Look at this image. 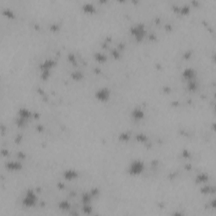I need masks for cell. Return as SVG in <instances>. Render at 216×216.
Here are the masks:
<instances>
[{"label":"cell","instance_id":"6da1fadb","mask_svg":"<svg viewBox=\"0 0 216 216\" xmlns=\"http://www.w3.org/2000/svg\"><path fill=\"white\" fill-rule=\"evenodd\" d=\"M130 31H131L132 36L134 37L135 40L138 42L142 41L144 39L145 36H146V33H147L144 25L141 24V23L136 24L134 26L131 27Z\"/></svg>","mask_w":216,"mask_h":216},{"label":"cell","instance_id":"7a4b0ae2","mask_svg":"<svg viewBox=\"0 0 216 216\" xmlns=\"http://www.w3.org/2000/svg\"><path fill=\"white\" fill-rule=\"evenodd\" d=\"M144 170V161H139V160H135L130 164L128 167V174L133 176H139L141 173H143Z\"/></svg>","mask_w":216,"mask_h":216},{"label":"cell","instance_id":"3957f363","mask_svg":"<svg viewBox=\"0 0 216 216\" xmlns=\"http://www.w3.org/2000/svg\"><path fill=\"white\" fill-rule=\"evenodd\" d=\"M37 202V196L35 192L31 189H29L26 192L24 198L22 200V204L26 208H31L36 205Z\"/></svg>","mask_w":216,"mask_h":216},{"label":"cell","instance_id":"277c9868","mask_svg":"<svg viewBox=\"0 0 216 216\" xmlns=\"http://www.w3.org/2000/svg\"><path fill=\"white\" fill-rule=\"evenodd\" d=\"M95 98L101 102H106L110 99L111 96V90L107 88V87H103V88H100L95 94Z\"/></svg>","mask_w":216,"mask_h":216},{"label":"cell","instance_id":"5b68a950","mask_svg":"<svg viewBox=\"0 0 216 216\" xmlns=\"http://www.w3.org/2000/svg\"><path fill=\"white\" fill-rule=\"evenodd\" d=\"M182 74V77L184 78V80H186L188 82V81L194 80L196 79L197 72L192 68H187L183 70Z\"/></svg>","mask_w":216,"mask_h":216},{"label":"cell","instance_id":"8992f818","mask_svg":"<svg viewBox=\"0 0 216 216\" xmlns=\"http://www.w3.org/2000/svg\"><path fill=\"white\" fill-rule=\"evenodd\" d=\"M55 64L56 62L53 59H47L40 65V69L41 71H51Z\"/></svg>","mask_w":216,"mask_h":216},{"label":"cell","instance_id":"52a82bcc","mask_svg":"<svg viewBox=\"0 0 216 216\" xmlns=\"http://www.w3.org/2000/svg\"><path fill=\"white\" fill-rule=\"evenodd\" d=\"M131 116H132L133 119H134L136 121H140V120L144 119V111L139 107L134 108V110L131 112Z\"/></svg>","mask_w":216,"mask_h":216},{"label":"cell","instance_id":"ba28073f","mask_svg":"<svg viewBox=\"0 0 216 216\" xmlns=\"http://www.w3.org/2000/svg\"><path fill=\"white\" fill-rule=\"evenodd\" d=\"M79 174L76 171L74 170H66L63 173V177L65 180H68V181H72L74 179H76L78 177Z\"/></svg>","mask_w":216,"mask_h":216},{"label":"cell","instance_id":"9c48e42d","mask_svg":"<svg viewBox=\"0 0 216 216\" xmlns=\"http://www.w3.org/2000/svg\"><path fill=\"white\" fill-rule=\"evenodd\" d=\"M31 115H32V113L27 108H20L18 111V117L23 118L27 121L30 118Z\"/></svg>","mask_w":216,"mask_h":216},{"label":"cell","instance_id":"30bf717a","mask_svg":"<svg viewBox=\"0 0 216 216\" xmlns=\"http://www.w3.org/2000/svg\"><path fill=\"white\" fill-rule=\"evenodd\" d=\"M6 168L9 171H19L22 168V165L19 162L10 161L6 164Z\"/></svg>","mask_w":216,"mask_h":216},{"label":"cell","instance_id":"8fae6325","mask_svg":"<svg viewBox=\"0 0 216 216\" xmlns=\"http://www.w3.org/2000/svg\"><path fill=\"white\" fill-rule=\"evenodd\" d=\"M83 10L87 13V14H93L94 12H95V6L90 3H85L83 6H82Z\"/></svg>","mask_w":216,"mask_h":216},{"label":"cell","instance_id":"7c38bea8","mask_svg":"<svg viewBox=\"0 0 216 216\" xmlns=\"http://www.w3.org/2000/svg\"><path fill=\"white\" fill-rule=\"evenodd\" d=\"M93 194L91 192H85L83 197H82V201L84 203V204L85 203H90V202L92 201V198H93Z\"/></svg>","mask_w":216,"mask_h":216},{"label":"cell","instance_id":"4fadbf2b","mask_svg":"<svg viewBox=\"0 0 216 216\" xmlns=\"http://www.w3.org/2000/svg\"><path fill=\"white\" fill-rule=\"evenodd\" d=\"M208 180H209V176L205 173L198 174L197 176V178H196V181L198 182V183H203V182H206Z\"/></svg>","mask_w":216,"mask_h":216},{"label":"cell","instance_id":"5bb4252c","mask_svg":"<svg viewBox=\"0 0 216 216\" xmlns=\"http://www.w3.org/2000/svg\"><path fill=\"white\" fill-rule=\"evenodd\" d=\"M187 88L188 89V90L190 91H194L197 90L198 88V83L197 81L195 80H191L188 82V85H187Z\"/></svg>","mask_w":216,"mask_h":216},{"label":"cell","instance_id":"9a60e30c","mask_svg":"<svg viewBox=\"0 0 216 216\" xmlns=\"http://www.w3.org/2000/svg\"><path fill=\"white\" fill-rule=\"evenodd\" d=\"M71 76H72L73 80L79 81L83 79L84 74H83V73H81L80 71H75V72H73V73H72Z\"/></svg>","mask_w":216,"mask_h":216},{"label":"cell","instance_id":"2e32d148","mask_svg":"<svg viewBox=\"0 0 216 216\" xmlns=\"http://www.w3.org/2000/svg\"><path fill=\"white\" fill-rule=\"evenodd\" d=\"M71 205L68 201H62L59 203V208L63 210H68L70 209Z\"/></svg>","mask_w":216,"mask_h":216},{"label":"cell","instance_id":"e0dca14e","mask_svg":"<svg viewBox=\"0 0 216 216\" xmlns=\"http://www.w3.org/2000/svg\"><path fill=\"white\" fill-rule=\"evenodd\" d=\"M95 59H96L98 62H100V63H104V62H106L107 59V56L103 53H95Z\"/></svg>","mask_w":216,"mask_h":216},{"label":"cell","instance_id":"ac0fdd59","mask_svg":"<svg viewBox=\"0 0 216 216\" xmlns=\"http://www.w3.org/2000/svg\"><path fill=\"white\" fill-rule=\"evenodd\" d=\"M83 211L84 212V214H86V215H90V214L92 212V207L90 205V203H85V204H84V207H83Z\"/></svg>","mask_w":216,"mask_h":216},{"label":"cell","instance_id":"d6986e66","mask_svg":"<svg viewBox=\"0 0 216 216\" xmlns=\"http://www.w3.org/2000/svg\"><path fill=\"white\" fill-rule=\"evenodd\" d=\"M179 11L181 12L182 14H188V12L190 11V8H189L188 5H185V6L180 8Z\"/></svg>","mask_w":216,"mask_h":216},{"label":"cell","instance_id":"ffe728a7","mask_svg":"<svg viewBox=\"0 0 216 216\" xmlns=\"http://www.w3.org/2000/svg\"><path fill=\"white\" fill-rule=\"evenodd\" d=\"M147 139H148V138H147V136L144 134H138L137 135V140L138 141H139V142H145V141H147Z\"/></svg>","mask_w":216,"mask_h":216},{"label":"cell","instance_id":"44dd1931","mask_svg":"<svg viewBox=\"0 0 216 216\" xmlns=\"http://www.w3.org/2000/svg\"><path fill=\"white\" fill-rule=\"evenodd\" d=\"M130 136L128 134H122L120 135V139L122 140V141H128L129 139Z\"/></svg>","mask_w":216,"mask_h":216},{"label":"cell","instance_id":"7402d4cb","mask_svg":"<svg viewBox=\"0 0 216 216\" xmlns=\"http://www.w3.org/2000/svg\"><path fill=\"white\" fill-rule=\"evenodd\" d=\"M3 13H4L5 15L9 16V17H10V18H13V17H14V13H13V11H11L10 9H5Z\"/></svg>","mask_w":216,"mask_h":216},{"label":"cell","instance_id":"603a6c76","mask_svg":"<svg viewBox=\"0 0 216 216\" xmlns=\"http://www.w3.org/2000/svg\"><path fill=\"white\" fill-rule=\"evenodd\" d=\"M210 190H211V188L209 187V186H207V187L203 188L201 191H202L203 193H209V192H210Z\"/></svg>","mask_w":216,"mask_h":216},{"label":"cell","instance_id":"cb8c5ba5","mask_svg":"<svg viewBox=\"0 0 216 216\" xmlns=\"http://www.w3.org/2000/svg\"><path fill=\"white\" fill-rule=\"evenodd\" d=\"M111 53H112V56H113L115 58H117H117H119V57H120V54H119V53H118V51H117V50H113Z\"/></svg>","mask_w":216,"mask_h":216}]
</instances>
